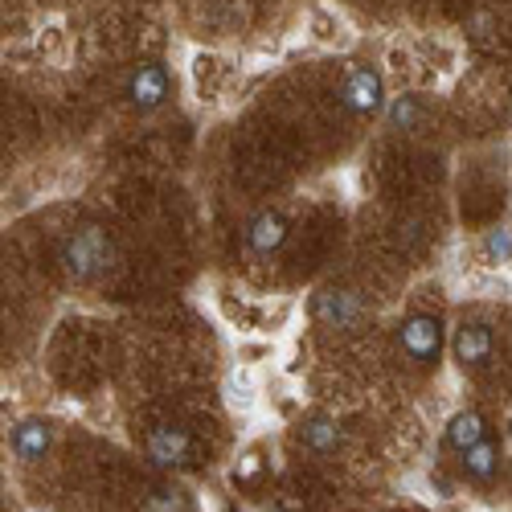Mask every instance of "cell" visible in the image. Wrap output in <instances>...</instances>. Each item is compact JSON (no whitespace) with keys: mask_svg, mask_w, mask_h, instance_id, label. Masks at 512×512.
<instances>
[{"mask_svg":"<svg viewBox=\"0 0 512 512\" xmlns=\"http://www.w3.org/2000/svg\"><path fill=\"white\" fill-rule=\"evenodd\" d=\"M115 259V246L107 238V230L99 226H78L66 242H62V267L78 279V283H91L99 279Z\"/></svg>","mask_w":512,"mask_h":512,"instance_id":"cell-1","label":"cell"},{"mask_svg":"<svg viewBox=\"0 0 512 512\" xmlns=\"http://www.w3.org/2000/svg\"><path fill=\"white\" fill-rule=\"evenodd\" d=\"M398 345H402V353L410 357V361H418V365H431V361H439V353H443V320L439 316H410L402 328H398Z\"/></svg>","mask_w":512,"mask_h":512,"instance_id":"cell-2","label":"cell"},{"mask_svg":"<svg viewBox=\"0 0 512 512\" xmlns=\"http://www.w3.org/2000/svg\"><path fill=\"white\" fill-rule=\"evenodd\" d=\"M340 103L353 115H377L386 107V87H381V74L369 66H353L340 82Z\"/></svg>","mask_w":512,"mask_h":512,"instance_id":"cell-3","label":"cell"},{"mask_svg":"<svg viewBox=\"0 0 512 512\" xmlns=\"http://www.w3.org/2000/svg\"><path fill=\"white\" fill-rule=\"evenodd\" d=\"M148 455L156 467H173V472H181V467H193L197 463V443L189 431H181V426H156V431L148 435Z\"/></svg>","mask_w":512,"mask_h":512,"instance_id":"cell-4","label":"cell"},{"mask_svg":"<svg viewBox=\"0 0 512 512\" xmlns=\"http://www.w3.org/2000/svg\"><path fill=\"white\" fill-rule=\"evenodd\" d=\"M312 316L328 328H340V332H349L365 320V304H361V295L357 291H320L316 295V304H312Z\"/></svg>","mask_w":512,"mask_h":512,"instance_id":"cell-5","label":"cell"},{"mask_svg":"<svg viewBox=\"0 0 512 512\" xmlns=\"http://www.w3.org/2000/svg\"><path fill=\"white\" fill-rule=\"evenodd\" d=\"M127 99H132L136 111H156L168 99V70L160 62H144L127 78Z\"/></svg>","mask_w":512,"mask_h":512,"instance_id":"cell-6","label":"cell"},{"mask_svg":"<svg viewBox=\"0 0 512 512\" xmlns=\"http://www.w3.org/2000/svg\"><path fill=\"white\" fill-rule=\"evenodd\" d=\"M492 349H496V340H492V328L488 324H463L455 332V361L463 369H480L492 361Z\"/></svg>","mask_w":512,"mask_h":512,"instance_id":"cell-7","label":"cell"},{"mask_svg":"<svg viewBox=\"0 0 512 512\" xmlns=\"http://www.w3.org/2000/svg\"><path fill=\"white\" fill-rule=\"evenodd\" d=\"M283 242H287V218L283 213H275V209L254 213L250 226H246V246L254 254H275Z\"/></svg>","mask_w":512,"mask_h":512,"instance_id":"cell-8","label":"cell"},{"mask_svg":"<svg viewBox=\"0 0 512 512\" xmlns=\"http://www.w3.org/2000/svg\"><path fill=\"white\" fill-rule=\"evenodd\" d=\"M496 472H500V443L484 439V443H476V447L463 451V476H467V480L488 484Z\"/></svg>","mask_w":512,"mask_h":512,"instance_id":"cell-9","label":"cell"},{"mask_svg":"<svg viewBox=\"0 0 512 512\" xmlns=\"http://www.w3.org/2000/svg\"><path fill=\"white\" fill-rule=\"evenodd\" d=\"M46 447H50V422L29 418V422H21L13 431V455L25 459V463L41 459V455H46Z\"/></svg>","mask_w":512,"mask_h":512,"instance_id":"cell-10","label":"cell"},{"mask_svg":"<svg viewBox=\"0 0 512 512\" xmlns=\"http://www.w3.org/2000/svg\"><path fill=\"white\" fill-rule=\"evenodd\" d=\"M488 439V426H484V418L476 414V410H463V414H455L451 422H447V443L463 455L467 447H476V443H484Z\"/></svg>","mask_w":512,"mask_h":512,"instance_id":"cell-11","label":"cell"},{"mask_svg":"<svg viewBox=\"0 0 512 512\" xmlns=\"http://www.w3.org/2000/svg\"><path fill=\"white\" fill-rule=\"evenodd\" d=\"M300 439H304V447H308V451L328 455V451H336V447H340V439H345V435H340V426H336L332 418H312V422L304 426V431H300Z\"/></svg>","mask_w":512,"mask_h":512,"instance_id":"cell-12","label":"cell"},{"mask_svg":"<svg viewBox=\"0 0 512 512\" xmlns=\"http://www.w3.org/2000/svg\"><path fill=\"white\" fill-rule=\"evenodd\" d=\"M386 119L394 132H414V127L422 123V99L418 95H402V99H390L386 107Z\"/></svg>","mask_w":512,"mask_h":512,"instance_id":"cell-13","label":"cell"},{"mask_svg":"<svg viewBox=\"0 0 512 512\" xmlns=\"http://www.w3.org/2000/svg\"><path fill=\"white\" fill-rule=\"evenodd\" d=\"M484 259H488L492 267L512 263V230H488V234H484Z\"/></svg>","mask_w":512,"mask_h":512,"instance_id":"cell-14","label":"cell"},{"mask_svg":"<svg viewBox=\"0 0 512 512\" xmlns=\"http://www.w3.org/2000/svg\"><path fill=\"white\" fill-rule=\"evenodd\" d=\"M144 512H189V508H185L181 492H173V488H156V492L144 500Z\"/></svg>","mask_w":512,"mask_h":512,"instance_id":"cell-15","label":"cell"},{"mask_svg":"<svg viewBox=\"0 0 512 512\" xmlns=\"http://www.w3.org/2000/svg\"><path fill=\"white\" fill-rule=\"evenodd\" d=\"M271 512H283V508H279V504H271Z\"/></svg>","mask_w":512,"mask_h":512,"instance_id":"cell-16","label":"cell"}]
</instances>
